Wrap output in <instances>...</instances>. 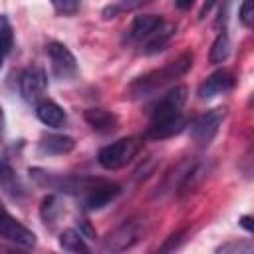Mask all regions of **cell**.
Here are the masks:
<instances>
[{
	"label": "cell",
	"instance_id": "cell-1",
	"mask_svg": "<svg viewBox=\"0 0 254 254\" xmlns=\"http://www.w3.org/2000/svg\"><path fill=\"white\" fill-rule=\"evenodd\" d=\"M190 67H192V54L190 52H185L177 60L169 62L167 65H163L159 69H153V71L141 75L139 79H135L129 85V93H131V97H141V95L153 93V91L161 89L163 85L171 83L173 79L185 75Z\"/></svg>",
	"mask_w": 254,
	"mask_h": 254
},
{
	"label": "cell",
	"instance_id": "cell-2",
	"mask_svg": "<svg viewBox=\"0 0 254 254\" xmlns=\"http://www.w3.org/2000/svg\"><path fill=\"white\" fill-rule=\"evenodd\" d=\"M141 149V139L139 137H123L107 147H103L97 155L99 165L107 171H117L125 167Z\"/></svg>",
	"mask_w": 254,
	"mask_h": 254
},
{
	"label": "cell",
	"instance_id": "cell-3",
	"mask_svg": "<svg viewBox=\"0 0 254 254\" xmlns=\"http://www.w3.org/2000/svg\"><path fill=\"white\" fill-rule=\"evenodd\" d=\"M224 115H226L224 107H216V109L202 113L200 117H196L190 123V137L198 145H208L214 139V135L218 133V127L224 121Z\"/></svg>",
	"mask_w": 254,
	"mask_h": 254
},
{
	"label": "cell",
	"instance_id": "cell-4",
	"mask_svg": "<svg viewBox=\"0 0 254 254\" xmlns=\"http://www.w3.org/2000/svg\"><path fill=\"white\" fill-rule=\"evenodd\" d=\"M0 236L22 246V248H34L36 244V234L26 228L22 222H18L0 202Z\"/></svg>",
	"mask_w": 254,
	"mask_h": 254
},
{
	"label": "cell",
	"instance_id": "cell-5",
	"mask_svg": "<svg viewBox=\"0 0 254 254\" xmlns=\"http://www.w3.org/2000/svg\"><path fill=\"white\" fill-rule=\"evenodd\" d=\"M141 236V224L135 220L123 222L121 226H117L113 232L107 234V238L103 240V250H111V252H123L127 248H131Z\"/></svg>",
	"mask_w": 254,
	"mask_h": 254
},
{
	"label": "cell",
	"instance_id": "cell-6",
	"mask_svg": "<svg viewBox=\"0 0 254 254\" xmlns=\"http://www.w3.org/2000/svg\"><path fill=\"white\" fill-rule=\"evenodd\" d=\"M48 56L52 60V69L58 77L67 79V77L75 75L77 62H75V56L67 50V46H64L60 42H50L48 44Z\"/></svg>",
	"mask_w": 254,
	"mask_h": 254
},
{
	"label": "cell",
	"instance_id": "cell-7",
	"mask_svg": "<svg viewBox=\"0 0 254 254\" xmlns=\"http://www.w3.org/2000/svg\"><path fill=\"white\" fill-rule=\"evenodd\" d=\"M48 87V75L42 67H28L20 75V93L28 103H36Z\"/></svg>",
	"mask_w": 254,
	"mask_h": 254
},
{
	"label": "cell",
	"instance_id": "cell-8",
	"mask_svg": "<svg viewBox=\"0 0 254 254\" xmlns=\"http://www.w3.org/2000/svg\"><path fill=\"white\" fill-rule=\"evenodd\" d=\"M187 93H189V89L185 85H175L173 89H169L159 99V103L155 105V109L151 113V121L153 119H161V117H169V115H175V113H181L183 105L187 103Z\"/></svg>",
	"mask_w": 254,
	"mask_h": 254
},
{
	"label": "cell",
	"instance_id": "cell-9",
	"mask_svg": "<svg viewBox=\"0 0 254 254\" xmlns=\"http://www.w3.org/2000/svg\"><path fill=\"white\" fill-rule=\"evenodd\" d=\"M85 198H83V204L85 208L89 210H97V208H103L107 202H111L119 192H121V187L115 185V183H103V181H97V183H91L89 189H85Z\"/></svg>",
	"mask_w": 254,
	"mask_h": 254
},
{
	"label": "cell",
	"instance_id": "cell-10",
	"mask_svg": "<svg viewBox=\"0 0 254 254\" xmlns=\"http://www.w3.org/2000/svg\"><path fill=\"white\" fill-rule=\"evenodd\" d=\"M234 87V75L228 69H216L212 71L200 85H198V97L200 99H210L214 95H220L228 89Z\"/></svg>",
	"mask_w": 254,
	"mask_h": 254
},
{
	"label": "cell",
	"instance_id": "cell-11",
	"mask_svg": "<svg viewBox=\"0 0 254 254\" xmlns=\"http://www.w3.org/2000/svg\"><path fill=\"white\" fill-rule=\"evenodd\" d=\"M187 127V119L181 115V113H175V115H169V117H161V119H153L149 129H147V137L149 139H169V137H175L179 135L183 129Z\"/></svg>",
	"mask_w": 254,
	"mask_h": 254
},
{
	"label": "cell",
	"instance_id": "cell-12",
	"mask_svg": "<svg viewBox=\"0 0 254 254\" xmlns=\"http://www.w3.org/2000/svg\"><path fill=\"white\" fill-rule=\"evenodd\" d=\"M161 24H163V18L157 16V14H143V16H137V18L133 20V24L129 26L127 34H125V40H127V42H141V40L149 38Z\"/></svg>",
	"mask_w": 254,
	"mask_h": 254
},
{
	"label": "cell",
	"instance_id": "cell-13",
	"mask_svg": "<svg viewBox=\"0 0 254 254\" xmlns=\"http://www.w3.org/2000/svg\"><path fill=\"white\" fill-rule=\"evenodd\" d=\"M36 117L44 125H48V127H64L65 125V113H64V109L56 101H52V99L38 101V105H36Z\"/></svg>",
	"mask_w": 254,
	"mask_h": 254
},
{
	"label": "cell",
	"instance_id": "cell-14",
	"mask_svg": "<svg viewBox=\"0 0 254 254\" xmlns=\"http://www.w3.org/2000/svg\"><path fill=\"white\" fill-rule=\"evenodd\" d=\"M75 141L67 135H48L40 141V151L44 155H65L73 151Z\"/></svg>",
	"mask_w": 254,
	"mask_h": 254
},
{
	"label": "cell",
	"instance_id": "cell-15",
	"mask_svg": "<svg viewBox=\"0 0 254 254\" xmlns=\"http://www.w3.org/2000/svg\"><path fill=\"white\" fill-rule=\"evenodd\" d=\"M85 121L99 133H109L117 127V117L111 111H105V109H87L85 111Z\"/></svg>",
	"mask_w": 254,
	"mask_h": 254
},
{
	"label": "cell",
	"instance_id": "cell-16",
	"mask_svg": "<svg viewBox=\"0 0 254 254\" xmlns=\"http://www.w3.org/2000/svg\"><path fill=\"white\" fill-rule=\"evenodd\" d=\"M177 32V28H175V24H167V22H163L147 40V48H145V52L147 54H155V52H159V50H163L165 48V44L173 38V34Z\"/></svg>",
	"mask_w": 254,
	"mask_h": 254
},
{
	"label": "cell",
	"instance_id": "cell-17",
	"mask_svg": "<svg viewBox=\"0 0 254 254\" xmlns=\"http://www.w3.org/2000/svg\"><path fill=\"white\" fill-rule=\"evenodd\" d=\"M60 246H62L64 250L75 252V254H87V252H89L87 244L83 242V236H81L77 230H73V228H67V230H64V232L60 234Z\"/></svg>",
	"mask_w": 254,
	"mask_h": 254
},
{
	"label": "cell",
	"instance_id": "cell-18",
	"mask_svg": "<svg viewBox=\"0 0 254 254\" xmlns=\"http://www.w3.org/2000/svg\"><path fill=\"white\" fill-rule=\"evenodd\" d=\"M228 54H230V40H228V34L222 30L210 46L208 60H210V64H222L228 58Z\"/></svg>",
	"mask_w": 254,
	"mask_h": 254
},
{
	"label": "cell",
	"instance_id": "cell-19",
	"mask_svg": "<svg viewBox=\"0 0 254 254\" xmlns=\"http://www.w3.org/2000/svg\"><path fill=\"white\" fill-rule=\"evenodd\" d=\"M149 2H153V0H119V2L111 4V6H107V8L103 10V16H105V18H115L117 14L137 10V8H141V6L149 4Z\"/></svg>",
	"mask_w": 254,
	"mask_h": 254
},
{
	"label": "cell",
	"instance_id": "cell-20",
	"mask_svg": "<svg viewBox=\"0 0 254 254\" xmlns=\"http://www.w3.org/2000/svg\"><path fill=\"white\" fill-rule=\"evenodd\" d=\"M12 44H14V34H12V26L8 22L6 16L0 14V54H8L12 50Z\"/></svg>",
	"mask_w": 254,
	"mask_h": 254
},
{
	"label": "cell",
	"instance_id": "cell-21",
	"mask_svg": "<svg viewBox=\"0 0 254 254\" xmlns=\"http://www.w3.org/2000/svg\"><path fill=\"white\" fill-rule=\"evenodd\" d=\"M58 214H60V206H58V198L54 196V194H50V196H46L44 198V202H42V218H44V222L48 224H54V220L58 218Z\"/></svg>",
	"mask_w": 254,
	"mask_h": 254
},
{
	"label": "cell",
	"instance_id": "cell-22",
	"mask_svg": "<svg viewBox=\"0 0 254 254\" xmlns=\"http://www.w3.org/2000/svg\"><path fill=\"white\" fill-rule=\"evenodd\" d=\"M54 10L58 14H64V16H71L79 10V0H50Z\"/></svg>",
	"mask_w": 254,
	"mask_h": 254
},
{
	"label": "cell",
	"instance_id": "cell-23",
	"mask_svg": "<svg viewBox=\"0 0 254 254\" xmlns=\"http://www.w3.org/2000/svg\"><path fill=\"white\" fill-rule=\"evenodd\" d=\"M238 16H240V22L246 28H250L252 22H254V0H242L240 10H238Z\"/></svg>",
	"mask_w": 254,
	"mask_h": 254
},
{
	"label": "cell",
	"instance_id": "cell-24",
	"mask_svg": "<svg viewBox=\"0 0 254 254\" xmlns=\"http://www.w3.org/2000/svg\"><path fill=\"white\" fill-rule=\"evenodd\" d=\"M12 177H14V171H12V167L4 161V159H0V183H6V181H12Z\"/></svg>",
	"mask_w": 254,
	"mask_h": 254
},
{
	"label": "cell",
	"instance_id": "cell-25",
	"mask_svg": "<svg viewBox=\"0 0 254 254\" xmlns=\"http://www.w3.org/2000/svg\"><path fill=\"white\" fill-rule=\"evenodd\" d=\"M79 234H81L83 238H95V230L89 226L87 220H81V222H79Z\"/></svg>",
	"mask_w": 254,
	"mask_h": 254
},
{
	"label": "cell",
	"instance_id": "cell-26",
	"mask_svg": "<svg viewBox=\"0 0 254 254\" xmlns=\"http://www.w3.org/2000/svg\"><path fill=\"white\" fill-rule=\"evenodd\" d=\"M216 2H218V0H206V2L202 4V8H200V12H198V18L202 20V18H204V16H206V14L210 12V8H212V6L216 4Z\"/></svg>",
	"mask_w": 254,
	"mask_h": 254
},
{
	"label": "cell",
	"instance_id": "cell-27",
	"mask_svg": "<svg viewBox=\"0 0 254 254\" xmlns=\"http://www.w3.org/2000/svg\"><path fill=\"white\" fill-rule=\"evenodd\" d=\"M192 2H194V0H175V6H177L179 10H189V8L192 6Z\"/></svg>",
	"mask_w": 254,
	"mask_h": 254
},
{
	"label": "cell",
	"instance_id": "cell-28",
	"mask_svg": "<svg viewBox=\"0 0 254 254\" xmlns=\"http://www.w3.org/2000/svg\"><path fill=\"white\" fill-rule=\"evenodd\" d=\"M240 224H242L248 232H252V228H254V226H252V218H250V216H242V218H240Z\"/></svg>",
	"mask_w": 254,
	"mask_h": 254
},
{
	"label": "cell",
	"instance_id": "cell-29",
	"mask_svg": "<svg viewBox=\"0 0 254 254\" xmlns=\"http://www.w3.org/2000/svg\"><path fill=\"white\" fill-rule=\"evenodd\" d=\"M2 129H4V111L0 107V135H2Z\"/></svg>",
	"mask_w": 254,
	"mask_h": 254
},
{
	"label": "cell",
	"instance_id": "cell-30",
	"mask_svg": "<svg viewBox=\"0 0 254 254\" xmlns=\"http://www.w3.org/2000/svg\"><path fill=\"white\" fill-rule=\"evenodd\" d=\"M2 60H4V54H0V67H2Z\"/></svg>",
	"mask_w": 254,
	"mask_h": 254
}]
</instances>
